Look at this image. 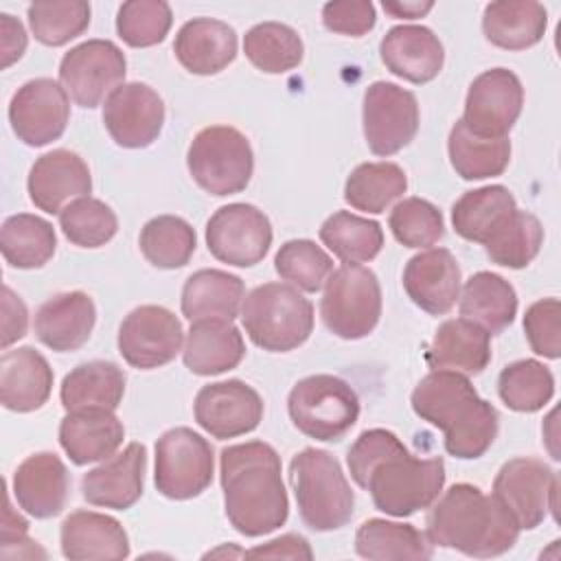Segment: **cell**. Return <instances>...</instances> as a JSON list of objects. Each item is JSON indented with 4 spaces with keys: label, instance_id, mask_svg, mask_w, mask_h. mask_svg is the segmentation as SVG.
Instances as JSON below:
<instances>
[{
    "label": "cell",
    "instance_id": "7a4b0ae2",
    "mask_svg": "<svg viewBox=\"0 0 561 561\" xmlns=\"http://www.w3.org/2000/svg\"><path fill=\"white\" fill-rule=\"evenodd\" d=\"M224 511L245 537H261L287 522L289 500L280 478V456L263 440L228 445L219 456Z\"/></svg>",
    "mask_w": 561,
    "mask_h": 561
},
{
    "label": "cell",
    "instance_id": "8fae6325",
    "mask_svg": "<svg viewBox=\"0 0 561 561\" xmlns=\"http://www.w3.org/2000/svg\"><path fill=\"white\" fill-rule=\"evenodd\" d=\"M557 473L537 458H513L493 480V497L511 513L519 530L537 528L548 511L557 517Z\"/></svg>",
    "mask_w": 561,
    "mask_h": 561
},
{
    "label": "cell",
    "instance_id": "6da1fadb",
    "mask_svg": "<svg viewBox=\"0 0 561 561\" xmlns=\"http://www.w3.org/2000/svg\"><path fill=\"white\" fill-rule=\"evenodd\" d=\"M351 478L370 493L377 511L408 517L440 495L443 458H414L401 438L383 427L366 430L346 454Z\"/></svg>",
    "mask_w": 561,
    "mask_h": 561
},
{
    "label": "cell",
    "instance_id": "5bb4252c",
    "mask_svg": "<svg viewBox=\"0 0 561 561\" xmlns=\"http://www.w3.org/2000/svg\"><path fill=\"white\" fill-rule=\"evenodd\" d=\"M208 252L228 265L252 267L272 245V224L252 204L234 202L217 208L206 224Z\"/></svg>",
    "mask_w": 561,
    "mask_h": 561
},
{
    "label": "cell",
    "instance_id": "d6a6232c",
    "mask_svg": "<svg viewBox=\"0 0 561 561\" xmlns=\"http://www.w3.org/2000/svg\"><path fill=\"white\" fill-rule=\"evenodd\" d=\"M548 26L543 4L533 0H500L484 7V37L504 50H526L541 42Z\"/></svg>",
    "mask_w": 561,
    "mask_h": 561
},
{
    "label": "cell",
    "instance_id": "b9f144b4",
    "mask_svg": "<svg viewBox=\"0 0 561 561\" xmlns=\"http://www.w3.org/2000/svg\"><path fill=\"white\" fill-rule=\"evenodd\" d=\"M243 53L261 72L283 75L302 61L305 46L291 26L283 22H261L245 33Z\"/></svg>",
    "mask_w": 561,
    "mask_h": 561
},
{
    "label": "cell",
    "instance_id": "44dd1931",
    "mask_svg": "<svg viewBox=\"0 0 561 561\" xmlns=\"http://www.w3.org/2000/svg\"><path fill=\"white\" fill-rule=\"evenodd\" d=\"M147 449L142 443H129L121 454L110 456L81 478V495L92 506L127 511L145 486Z\"/></svg>",
    "mask_w": 561,
    "mask_h": 561
},
{
    "label": "cell",
    "instance_id": "4fadbf2b",
    "mask_svg": "<svg viewBox=\"0 0 561 561\" xmlns=\"http://www.w3.org/2000/svg\"><path fill=\"white\" fill-rule=\"evenodd\" d=\"M364 138L375 156H392L408 147L419 131L416 96L390 81H375L364 92Z\"/></svg>",
    "mask_w": 561,
    "mask_h": 561
},
{
    "label": "cell",
    "instance_id": "f5cc1de1",
    "mask_svg": "<svg viewBox=\"0 0 561 561\" xmlns=\"http://www.w3.org/2000/svg\"><path fill=\"white\" fill-rule=\"evenodd\" d=\"M375 4L368 0H337L322 7V24L340 35L359 37L375 26Z\"/></svg>",
    "mask_w": 561,
    "mask_h": 561
},
{
    "label": "cell",
    "instance_id": "603a6c76",
    "mask_svg": "<svg viewBox=\"0 0 561 561\" xmlns=\"http://www.w3.org/2000/svg\"><path fill=\"white\" fill-rule=\"evenodd\" d=\"M68 469L53 451L31 454L13 473V497L35 519L59 515L68 502Z\"/></svg>",
    "mask_w": 561,
    "mask_h": 561
},
{
    "label": "cell",
    "instance_id": "9c48e42d",
    "mask_svg": "<svg viewBox=\"0 0 561 561\" xmlns=\"http://www.w3.org/2000/svg\"><path fill=\"white\" fill-rule=\"evenodd\" d=\"M324 327L342 340H362L379 322L381 287L373 270L359 263H344L324 283L320 300Z\"/></svg>",
    "mask_w": 561,
    "mask_h": 561
},
{
    "label": "cell",
    "instance_id": "836d02e7",
    "mask_svg": "<svg viewBox=\"0 0 561 561\" xmlns=\"http://www.w3.org/2000/svg\"><path fill=\"white\" fill-rule=\"evenodd\" d=\"M125 394V373L103 359L85 362L72 368L59 388L66 412L79 410H116Z\"/></svg>",
    "mask_w": 561,
    "mask_h": 561
},
{
    "label": "cell",
    "instance_id": "8992f818",
    "mask_svg": "<svg viewBox=\"0 0 561 561\" xmlns=\"http://www.w3.org/2000/svg\"><path fill=\"white\" fill-rule=\"evenodd\" d=\"M241 322L259 348L287 353L309 340L313 305L294 285L263 283L243 298Z\"/></svg>",
    "mask_w": 561,
    "mask_h": 561
},
{
    "label": "cell",
    "instance_id": "83f0119b",
    "mask_svg": "<svg viewBox=\"0 0 561 561\" xmlns=\"http://www.w3.org/2000/svg\"><path fill=\"white\" fill-rule=\"evenodd\" d=\"M425 362L432 370L480 375L491 362V335L465 318L445 320L425 351Z\"/></svg>",
    "mask_w": 561,
    "mask_h": 561
},
{
    "label": "cell",
    "instance_id": "f907efd6",
    "mask_svg": "<svg viewBox=\"0 0 561 561\" xmlns=\"http://www.w3.org/2000/svg\"><path fill=\"white\" fill-rule=\"evenodd\" d=\"M388 226L394 239L405 248H427L443 239L445 221L440 210L421 197L401 199L390 217Z\"/></svg>",
    "mask_w": 561,
    "mask_h": 561
},
{
    "label": "cell",
    "instance_id": "9f6ffc18",
    "mask_svg": "<svg viewBox=\"0 0 561 561\" xmlns=\"http://www.w3.org/2000/svg\"><path fill=\"white\" fill-rule=\"evenodd\" d=\"M0 46H2V68H9L26 50V31L20 20L9 13L0 15Z\"/></svg>",
    "mask_w": 561,
    "mask_h": 561
},
{
    "label": "cell",
    "instance_id": "f1b7e54d",
    "mask_svg": "<svg viewBox=\"0 0 561 561\" xmlns=\"http://www.w3.org/2000/svg\"><path fill=\"white\" fill-rule=\"evenodd\" d=\"M125 427L112 410L68 412L59 423V445L75 465L107 460L123 445Z\"/></svg>",
    "mask_w": 561,
    "mask_h": 561
},
{
    "label": "cell",
    "instance_id": "2e32d148",
    "mask_svg": "<svg viewBox=\"0 0 561 561\" xmlns=\"http://www.w3.org/2000/svg\"><path fill=\"white\" fill-rule=\"evenodd\" d=\"M524 88L508 68H491L478 75L465 99L462 123L482 138H506L522 114Z\"/></svg>",
    "mask_w": 561,
    "mask_h": 561
},
{
    "label": "cell",
    "instance_id": "74e56055",
    "mask_svg": "<svg viewBox=\"0 0 561 561\" xmlns=\"http://www.w3.org/2000/svg\"><path fill=\"white\" fill-rule=\"evenodd\" d=\"M57 237L50 221L31 213H18L4 219L0 230V250L11 267H42L53 259Z\"/></svg>",
    "mask_w": 561,
    "mask_h": 561
},
{
    "label": "cell",
    "instance_id": "f6af8a7d",
    "mask_svg": "<svg viewBox=\"0 0 561 561\" xmlns=\"http://www.w3.org/2000/svg\"><path fill=\"white\" fill-rule=\"evenodd\" d=\"M497 394L506 408L530 414L552 399L554 377L541 362L519 359L502 368L497 377Z\"/></svg>",
    "mask_w": 561,
    "mask_h": 561
},
{
    "label": "cell",
    "instance_id": "277c9868",
    "mask_svg": "<svg viewBox=\"0 0 561 561\" xmlns=\"http://www.w3.org/2000/svg\"><path fill=\"white\" fill-rule=\"evenodd\" d=\"M425 535L434 546L489 559L515 546L519 526L493 493L486 495L476 484L458 482L430 504Z\"/></svg>",
    "mask_w": 561,
    "mask_h": 561
},
{
    "label": "cell",
    "instance_id": "681fc988",
    "mask_svg": "<svg viewBox=\"0 0 561 561\" xmlns=\"http://www.w3.org/2000/svg\"><path fill=\"white\" fill-rule=\"evenodd\" d=\"M173 22L171 7L162 0H129L116 13V33L131 48L160 44Z\"/></svg>",
    "mask_w": 561,
    "mask_h": 561
},
{
    "label": "cell",
    "instance_id": "5b68a950",
    "mask_svg": "<svg viewBox=\"0 0 561 561\" xmlns=\"http://www.w3.org/2000/svg\"><path fill=\"white\" fill-rule=\"evenodd\" d=\"M289 482L300 519L311 530L329 533L351 522L355 493L329 451L316 447L298 451L289 462Z\"/></svg>",
    "mask_w": 561,
    "mask_h": 561
},
{
    "label": "cell",
    "instance_id": "9a60e30c",
    "mask_svg": "<svg viewBox=\"0 0 561 561\" xmlns=\"http://www.w3.org/2000/svg\"><path fill=\"white\" fill-rule=\"evenodd\" d=\"M118 353L140 370L160 368L182 351L184 331L178 316L160 305L131 309L118 329Z\"/></svg>",
    "mask_w": 561,
    "mask_h": 561
},
{
    "label": "cell",
    "instance_id": "e0dca14e",
    "mask_svg": "<svg viewBox=\"0 0 561 561\" xmlns=\"http://www.w3.org/2000/svg\"><path fill=\"white\" fill-rule=\"evenodd\" d=\"M70 118L68 94L55 79H31L15 90L9 103V123L18 140L44 147L66 131Z\"/></svg>",
    "mask_w": 561,
    "mask_h": 561
},
{
    "label": "cell",
    "instance_id": "8d00e7d4",
    "mask_svg": "<svg viewBox=\"0 0 561 561\" xmlns=\"http://www.w3.org/2000/svg\"><path fill=\"white\" fill-rule=\"evenodd\" d=\"M447 151L454 171L462 180H486L502 175L511 162V140L508 138H482L467 129L462 121H456Z\"/></svg>",
    "mask_w": 561,
    "mask_h": 561
},
{
    "label": "cell",
    "instance_id": "30bf717a",
    "mask_svg": "<svg viewBox=\"0 0 561 561\" xmlns=\"http://www.w3.org/2000/svg\"><path fill=\"white\" fill-rule=\"evenodd\" d=\"M210 443L191 427L167 430L156 440V489L169 500H191L213 482Z\"/></svg>",
    "mask_w": 561,
    "mask_h": 561
},
{
    "label": "cell",
    "instance_id": "7dc6e473",
    "mask_svg": "<svg viewBox=\"0 0 561 561\" xmlns=\"http://www.w3.org/2000/svg\"><path fill=\"white\" fill-rule=\"evenodd\" d=\"M28 26L44 46H64L90 26V4L83 0H46L28 4Z\"/></svg>",
    "mask_w": 561,
    "mask_h": 561
},
{
    "label": "cell",
    "instance_id": "ac0fdd59",
    "mask_svg": "<svg viewBox=\"0 0 561 561\" xmlns=\"http://www.w3.org/2000/svg\"><path fill=\"white\" fill-rule=\"evenodd\" d=\"M193 414L197 425L213 438H237L259 427L263 419V399L241 379L217 381L199 388Z\"/></svg>",
    "mask_w": 561,
    "mask_h": 561
},
{
    "label": "cell",
    "instance_id": "816d5d0a",
    "mask_svg": "<svg viewBox=\"0 0 561 561\" xmlns=\"http://www.w3.org/2000/svg\"><path fill=\"white\" fill-rule=\"evenodd\" d=\"M559 318H561V305L557 298H541L526 309L524 331L533 353L548 359H559L561 355Z\"/></svg>",
    "mask_w": 561,
    "mask_h": 561
},
{
    "label": "cell",
    "instance_id": "6f0895ef",
    "mask_svg": "<svg viewBox=\"0 0 561 561\" xmlns=\"http://www.w3.org/2000/svg\"><path fill=\"white\" fill-rule=\"evenodd\" d=\"M381 7L392 18L416 20V18H423L434 7V2L432 0H427V2H383Z\"/></svg>",
    "mask_w": 561,
    "mask_h": 561
},
{
    "label": "cell",
    "instance_id": "d6986e66",
    "mask_svg": "<svg viewBox=\"0 0 561 561\" xmlns=\"http://www.w3.org/2000/svg\"><path fill=\"white\" fill-rule=\"evenodd\" d=\"M103 123L118 147L145 149L162 131L164 103L147 83H123L105 99Z\"/></svg>",
    "mask_w": 561,
    "mask_h": 561
},
{
    "label": "cell",
    "instance_id": "db71d44e",
    "mask_svg": "<svg viewBox=\"0 0 561 561\" xmlns=\"http://www.w3.org/2000/svg\"><path fill=\"white\" fill-rule=\"evenodd\" d=\"M28 311L22 298L9 287H2V348H9L13 342L26 335Z\"/></svg>",
    "mask_w": 561,
    "mask_h": 561
},
{
    "label": "cell",
    "instance_id": "bcb514c9",
    "mask_svg": "<svg viewBox=\"0 0 561 561\" xmlns=\"http://www.w3.org/2000/svg\"><path fill=\"white\" fill-rule=\"evenodd\" d=\"M276 274L302 291H320L333 274V259L309 239L285 241L274 256Z\"/></svg>",
    "mask_w": 561,
    "mask_h": 561
},
{
    "label": "cell",
    "instance_id": "c3c4849f",
    "mask_svg": "<svg viewBox=\"0 0 561 561\" xmlns=\"http://www.w3.org/2000/svg\"><path fill=\"white\" fill-rule=\"evenodd\" d=\"M64 237L79 248H101L118 230L116 213L96 197H79L59 213Z\"/></svg>",
    "mask_w": 561,
    "mask_h": 561
},
{
    "label": "cell",
    "instance_id": "e575fe53",
    "mask_svg": "<svg viewBox=\"0 0 561 561\" xmlns=\"http://www.w3.org/2000/svg\"><path fill=\"white\" fill-rule=\"evenodd\" d=\"M460 316L489 335L504 331L513 324L517 313V294L513 285L493 272H476L462 287Z\"/></svg>",
    "mask_w": 561,
    "mask_h": 561
},
{
    "label": "cell",
    "instance_id": "f546056e",
    "mask_svg": "<svg viewBox=\"0 0 561 561\" xmlns=\"http://www.w3.org/2000/svg\"><path fill=\"white\" fill-rule=\"evenodd\" d=\"M61 554L72 561L127 559L129 539L118 519L96 511H72L59 530Z\"/></svg>",
    "mask_w": 561,
    "mask_h": 561
},
{
    "label": "cell",
    "instance_id": "7402d4cb",
    "mask_svg": "<svg viewBox=\"0 0 561 561\" xmlns=\"http://www.w3.org/2000/svg\"><path fill=\"white\" fill-rule=\"evenodd\" d=\"M460 280V265L447 248L419 252L403 270V289L408 298L432 316H443L456 305Z\"/></svg>",
    "mask_w": 561,
    "mask_h": 561
},
{
    "label": "cell",
    "instance_id": "ba28073f",
    "mask_svg": "<svg viewBox=\"0 0 561 561\" xmlns=\"http://www.w3.org/2000/svg\"><path fill=\"white\" fill-rule=\"evenodd\" d=\"M287 412L298 432L331 443L340 440L357 423L359 397L340 377L309 375L291 388Z\"/></svg>",
    "mask_w": 561,
    "mask_h": 561
},
{
    "label": "cell",
    "instance_id": "7c38bea8",
    "mask_svg": "<svg viewBox=\"0 0 561 561\" xmlns=\"http://www.w3.org/2000/svg\"><path fill=\"white\" fill-rule=\"evenodd\" d=\"M127 61L110 39H88L70 48L59 64V83L79 107H96L123 85Z\"/></svg>",
    "mask_w": 561,
    "mask_h": 561
},
{
    "label": "cell",
    "instance_id": "4316f807",
    "mask_svg": "<svg viewBox=\"0 0 561 561\" xmlns=\"http://www.w3.org/2000/svg\"><path fill=\"white\" fill-rule=\"evenodd\" d=\"M53 390V368L33 346L4 351L0 359V401L11 412L39 410Z\"/></svg>",
    "mask_w": 561,
    "mask_h": 561
},
{
    "label": "cell",
    "instance_id": "cb8c5ba5",
    "mask_svg": "<svg viewBox=\"0 0 561 561\" xmlns=\"http://www.w3.org/2000/svg\"><path fill=\"white\" fill-rule=\"evenodd\" d=\"M379 55L392 75L410 83H427L436 79L445 61L440 39L432 28L421 24L392 26L379 44Z\"/></svg>",
    "mask_w": 561,
    "mask_h": 561
},
{
    "label": "cell",
    "instance_id": "3957f363",
    "mask_svg": "<svg viewBox=\"0 0 561 561\" xmlns=\"http://www.w3.org/2000/svg\"><path fill=\"white\" fill-rule=\"evenodd\" d=\"M410 401L416 416L445 434V451L454 458H480L497 436V410L478 394L467 375L432 370L416 383Z\"/></svg>",
    "mask_w": 561,
    "mask_h": 561
},
{
    "label": "cell",
    "instance_id": "52a82bcc",
    "mask_svg": "<svg viewBox=\"0 0 561 561\" xmlns=\"http://www.w3.org/2000/svg\"><path fill=\"white\" fill-rule=\"evenodd\" d=\"M186 167L191 178L210 195L241 193L254 171L250 140L230 125H210L195 134L188 145Z\"/></svg>",
    "mask_w": 561,
    "mask_h": 561
},
{
    "label": "cell",
    "instance_id": "ab89813d",
    "mask_svg": "<svg viewBox=\"0 0 561 561\" xmlns=\"http://www.w3.org/2000/svg\"><path fill=\"white\" fill-rule=\"evenodd\" d=\"M408 188V175L397 162H364L344 184V202L362 213L379 215Z\"/></svg>",
    "mask_w": 561,
    "mask_h": 561
},
{
    "label": "cell",
    "instance_id": "11a10c76",
    "mask_svg": "<svg viewBox=\"0 0 561 561\" xmlns=\"http://www.w3.org/2000/svg\"><path fill=\"white\" fill-rule=\"evenodd\" d=\"M245 557H267V559H311V546L300 535H283L263 546H256L245 552Z\"/></svg>",
    "mask_w": 561,
    "mask_h": 561
},
{
    "label": "cell",
    "instance_id": "7bdbcfd3",
    "mask_svg": "<svg viewBox=\"0 0 561 561\" xmlns=\"http://www.w3.org/2000/svg\"><path fill=\"white\" fill-rule=\"evenodd\" d=\"M142 256L160 270L184 267L197 245L193 226L175 215H158L149 219L138 237Z\"/></svg>",
    "mask_w": 561,
    "mask_h": 561
},
{
    "label": "cell",
    "instance_id": "f35d334b",
    "mask_svg": "<svg viewBox=\"0 0 561 561\" xmlns=\"http://www.w3.org/2000/svg\"><path fill=\"white\" fill-rule=\"evenodd\" d=\"M355 552L364 559H430L434 543L412 524L366 519L355 533Z\"/></svg>",
    "mask_w": 561,
    "mask_h": 561
},
{
    "label": "cell",
    "instance_id": "4dcf8cb0",
    "mask_svg": "<svg viewBox=\"0 0 561 561\" xmlns=\"http://www.w3.org/2000/svg\"><path fill=\"white\" fill-rule=\"evenodd\" d=\"M245 355V342L232 320H197L191 324L182 359L193 375L210 377L232 370Z\"/></svg>",
    "mask_w": 561,
    "mask_h": 561
},
{
    "label": "cell",
    "instance_id": "60d3db41",
    "mask_svg": "<svg viewBox=\"0 0 561 561\" xmlns=\"http://www.w3.org/2000/svg\"><path fill=\"white\" fill-rule=\"evenodd\" d=\"M320 241L344 263H364L383 248V230L375 219L337 210L320 226Z\"/></svg>",
    "mask_w": 561,
    "mask_h": 561
},
{
    "label": "cell",
    "instance_id": "ffe728a7",
    "mask_svg": "<svg viewBox=\"0 0 561 561\" xmlns=\"http://www.w3.org/2000/svg\"><path fill=\"white\" fill-rule=\"evenodd\" d=\"M31 202L48 213L59 215L64 206L92 191V175L85 160L70 149H53L39 156L26 180Z\"/></svg>",
    "mask_w": 561,
    "mask_h": 561
},
{
    "label": "cell",
    "instance_id": "d4e9b609",
    "mask_svg": "<svg viewBox=\"0 0 561 561\" xmlns=\"http://www.w3.org/2000/svg\"><path fill=\"white\" fill-rule=\"evenodd\" d=\"M96 307L85 291L50 296L35 311V335L57 353L81 348L94 329Z\"/></svg>",
    "mask_w": 561,
    "mask_h": 561
},
{
    "label": "cell",
    "instance_id": "1f68e13d",
    "mask_svg": "<svg viewBox=\"0 0 561 561\" xmlns=\"http://www.w3.org/2000/svg\"><path fill=\"white\" fill-rule=\"evenodd\" d=\"M245 298L243 280L224 270H197L182 287V313L197 320H234Z\"/></svg>",
    "mask_w": 561,
    "mask_h": 561
},
{
    "label": "cell",
    "instance_id": "ee69618b",
    "mask_svg": "<svg viewBox=\"0 0 561 561\" xmlns=\"http://www.w3.org/2000/svg\"><path fill=\"white\" fill-rule=\"evenodd\" d=\"M543 228L541 221L526 210L515 208L511 217L484 243L486 256L511 270L526 267L541 250Z\"/></svg>",
    "mask_w": 561,
    "mask_h": 561
},
{
    "label": "cell",
    "instance_id": "484cf974",
    "mask_svg": "<svg viewBox=\"0 0 561 561\" xmlns=\"http://www.w3.org/2000/svg\"><path fill=\"white\" fill-rule=\"evenodd\" d=\"M175 59L193 75H217L237 57V33L221 20L193 18L173 42Z\"/></svg>",
    "mask_w": 561,
    "mask_h": 561
},
{
    "label": "cell",
    "instance_id": "d590c367",
    "mask_svg": "<svg viewBox=\"0 0 561 561\" xmlns=\"http://www.w3.org/2000/svg\"><path fill=\"white\" fill-rule=\"evenodd\" d=\"M515 208V197L506 186H480L456 199L451 206V226L462 239L484 245Z\"/></svg>",
    "mask_w": 561,
    "mask_h": 561
}]
</instances>
